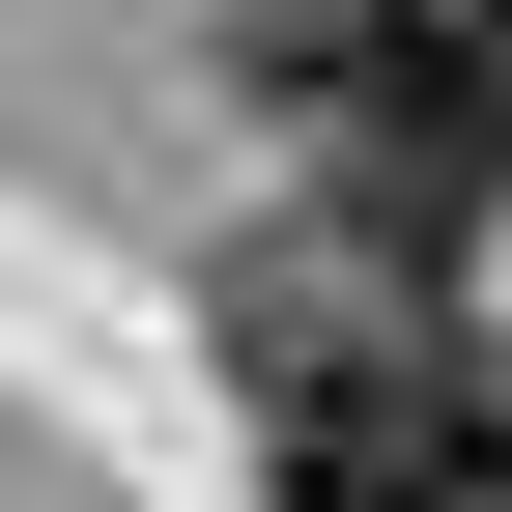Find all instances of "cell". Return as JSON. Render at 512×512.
<instances>
[{"mask_svg":"<svg viewBox=\"0 0 512 512\" xmlns=\"http://www.w3.org/2000/svg\"><path fill=\"white\" fill-rule=\"evenodd\" d=\"M228 399L256 456H285V512H512V399L456 370V313L399 285V256H228Z\"/></svg>","mask_w":512,"mask_h":512,"instance_id":"obj_1","label":"cell"}]
</instances>
